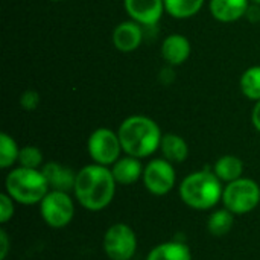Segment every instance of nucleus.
<instances>
[{"label":"nucleus","mask_w":260,"mask_h":260,"mask_svg":"<svg viewBox=\"0 0 260 260\" xmlns=\"http://www.w3.org/2000/svg\"><path fill=\"white\" fill-rule=\"evenodd\" d=\"M137 250V236L126 224L111 225L104 236V251L111 260H129Z\"/></svg>","instance_id":"obj_8"},{"label":"nucleus","mask_w":260,"mask_h":260,"mask_svg":"<svg viewBox=\"0 0 260 260\" xmlns=\"http://www.w3.org/2000/svg\"><path fill=\"white\" fill-rule=\"evenodd\" d=\"M250 0H210L212 15L222 23H232L242 18L250 9Z\"/></svg>","instance_id":"obj_13"},{"label":"nucleus","mask_w":260,"mask_h":260,"mask_svg":"<svg viewBox=\"0 0 260 260\" xmlns=\"http://www.w3.org/2000/svg\"><path fill=\"white\" fill-rule=\"evenodd\" d=\"M224 207L233 215H245L253 212L260 203L259 184L251 178H239L227 183L222 192Z\"/></svg>","instance_id":"obj_5"},{"label":"nucleus","mask_w":260,"mask_h":260,"mask_svg":"<svg viewBox=\"0 0 260 260\" xmlns=\"http://www.w3.org/2000/svg\"><path fill=\"white\" fill-rule=\"evenodd\" d=\"M87 148L91 160L102 166H113L120 158V152L123 151L119 134L108 128H98L93 131L88 137Z\"/></svg>","instance_id":"obj_7"},{"label":"nucleus","mask_w":260,"mask_h":260,"mask_svg":"<svg viewBox=\"0 0 260 260\" xmlns=\"http://www.w3.org/2000/svg\"><path fill=\"white\" fill-rule=\"evenodd\" d=\"M143 40V30L142 26L131 20L123 21L117 24V27L113 32V43L117 50L120 52H133L136 50Z\"/></svg>","instance_id":"obj_12"},{"label":"nucleus","mask_w":260,"mask_h":260,"mask_svg":"<svg viewBox=\"0 0 260 260\" xmlns=\"http://www.w3.org/2000/svg\"><path fill=\"white\" fill-rule=\"evenodd\" d=\"M5 187L6 193L15 203L24 206L40 204L50 190L41 169H29L23 166L12 169L6 175Z\"/></svg>","instance_id":"obj_4"},{"label":"nucleus","mask_w":260,"mask_h":260,"mask_svg":"<svg viewBox=\"0 0 260 260\" xmlns=\"http://www.w3.org/2000/svg\"><path fill=\"white\" fill-rule=\"evenodd\" d=\"M18 163L23 168L40 169V166L43 165V154L37 146H24L20 149Z\"/></svg>","instance_id":"obj_23"},{"label":"nucleus","mask_w":260,"mask_h":260,"mask_svg":"<svg viewBox=\"0 0 260 260\" xmlns=\"http://www.w3.org/2000/svg\"><path fill=\"white\" fill-rule=\"evenodd\" d=\"M9 251V239L5 230H0V259L5 260Z\"/></svg>","instance_id":"obj_26"},{"label":"nucleus","mask_w":260,"mask_h":260,"mask_svg":"<svg viewBox=\"0 0 260 260\" xmlns=\"http://www.w3.org/2000/svg\"><path fill=\"white\" fill-rule=\"evenodd\" d=\"M40 213L49 227L64 229L75 216V204L67 192L49 190V193L40 203Z\"/></svg>","instance_id":"obj_6"},{"label":"nucleus","mask_w":260,"mask_h":260,"mask_svg":"<svg viewBox=\"0 0 260 260\" xmlns=\"http://www.w3.org/2000/svg\"><path fill=\"white\" fill-rule=\"evenodd\" d=\"M213 172L218 175L221 181L232 183L235 180L242 178L244 174V163L236 155H224L216 160L213 166Z\"/></svg>","instance_id":"obj_18"},{"label":"nucleus","mask_w":260,"mask_h":260,"mask_svg":"<svg viewBox=\"0 0 260 260\" xmlns=\"http://www.w3.org/2000/svg\"><path fill=\"white\" fill-rule=\"evenodd\" d=\"M14 216V200L8 193L0 195V222L6 224Z\"/></svg>","instance_id":"obj_24"},{"label":"nucleus","mask_w":260,"mask_h":260,"mask_svg":"<svg viewBox=\"0 0 260 260\" xmlns=\"http://www.w3.org/2000/svg\"><path fill=\"white\" fill-rule=\"evenodd\" d=\"M253 3H256V5H260V0H251Z\"/></svg>","instance_id":"obj_28"},{"label":"nucleus","mask_w":260,"mask_h":260,"mask_svg":"<svg viewBox=\"0 0 260 260\" xmlns=\"http://www.w3.org/2000/svg\"><path fill=\"white\" fill-rule=\"evenodd\" d=\"M143 171L145 168L140 163V158L126 155L119 158L113 166H111V172L114 175V180L117 184H133L136 181H139L143 177Z\"/></svg>","instance_id":"obj_15"},{"label":"nucleus","mask_w":260,"mask_h":260,"mask_svg":"<svg viewBox=\"0 0 260 260\" xmlns=\"http://www.w3.org/2000/svg\"><path fill=\"white\" fill-rule=\"evenodd\" d=\"M41 172L44 174L50 190H59L69 193L75 189L76 174L70 168L56 161H50L41 168Z\"/></svg>","instance_id":"obj_11"},{"label":"nucleus","mask_w":260,"mask_h":260,"mask_svg":"<svg viewBox=\"0 0 260 260\" xmlns=\"http://www.w3.org/2000/svg\"><path fill=\"white\" fill-rule=\"evenodd\" d=\"M251 122H253L254 128L260 133V101L256 102V105L251 111Z\"/></svg>","instance_id":"obj_27"},{"label":"nucleus","mask_w":260,"mask_h":260,"mask_svg":"<svg viewBox=\"0 0 260 260\" xmlns=\"http://www.w3.org/2000/svg\"><path fill=\"white\" fill-rule=\"evenodd\" d=\"M123 5L131 20L146 26L155 24L166 9L165 0H123Z\"/></svg>","instance_id":"obj_10"},{"label":"nucleus","mask_w":260,"mask_h":260,"mask_svg":"<svg viewBox=\"0 0 260 260\" xmlns=\"http://www.w3.org/2000/svg\"><path fill=\"white\" fill-rule=\"evenodd\" d=\"M143 184L152 195L163 197L175 186V169L166 158H155L149 161L143 171Z\"/></svg>","instance_id":"obj_9"},{"label":"nucleus","mask_w":260,"mask_h":260,"mask_svg":"<svg viewBox=\"0 0 260 260\" xmlns=\"http://www.w3.org/2000/svg\"><path fill=\"white\" fill-rule=\"evenodd\" d=\"M119 139L126 155L143 158L152 155L161 143V131L158 125L146 116L126 117L119 126Z\"/></svg>","instance_id":"obj_2"},{"label":"nucleus","mask_w":260,"mask_h":260,"mask_svg":"<svg viewBox=\"0 0 260 260\" xmlns=\"http://www.w3.org/2000/svg\"><path fill=\"white\" fill-rule=\"evenodd\" d=\"M160 151L163 158L171 163H183L189 155V146L186 140L177 134H165L161 137Z\"/></svg>","instance_id":"obj_16"},{"label":"nucleus","mask_w":260,"mask_h":260,"mask_svg":"<svg viewBox=\"0 0 260 260\" xmlns=\"http://www.w3.org/2000/svg\"><path fill=\"white\" fill-rule=\"evenodd\" d=\"M18 154H20V149L15 140L6 133H2L0 134V168L2 169L11 168L15 161H18Z\"/></svg>","instance_id":"obj_22"},{"label":"nucleus","mask_w":260,"mask_h":260,"mask_svg":"<svg viewBox=\"0 0 260 260\" xmlns=\"http://www.w3.org/2000/svg\"><path fill=\"white\" fill-rule=\"evenodd\" d=\"M222 186L218 175L210 169L189 174L180 184L183 203L195 210H209L222 200Z\"/></svg>","instance_id":"obj_3"},{"label":"nucleus","mask_w":260,"mask_h":260,"mask_svg":"<svg viewBox=\"0 0 260 260\" xmlns=\"http://www.w3.org/2000/svg\"><path fill=\"white\" fill-rule=\"evenodd\" d=\"M233 222H235V215L229 209L224 207V209L215 210L209 216L207 230L212 236L222 238V236L230 233V230L233 229Z\"/></svg>","instance_id":"obj_19"},{"label":"nucleus","mask_w":260,"mask_h":260,"mask_svg":"<svg viewBox=\"0 0 260 260\" xmlns=\"http://www.w3.org/2000/svg\"><path fill=\"white\" fill-rule=\"evenodd\" d=\"M241 90L248 99L260 101V66L250 67L244 72L241 76Z\"/></svg>","instance_id":"obj_21"},{"label":"nucleus","mask_w":260,"mask_h":260,"mask_svg":"<svg viewBox=\"0 0 260 260\" xmlns=\"http://www.w3.org/2000/svg\"><path fill=\"white\" fill-rule=\"evenodd\" d=\"M116 180L108 169L102 165H88L76 174L75 198L87 210L99 212L104 210L114 198Z\"/></svg>","instance_id":"obj_1"},{"label":"nucleus","mask_w":260,"mask_h":260,"mask_svg":"<svg viewBox=\"0 0 260 260\" xmlns=\"http://www.w3.org/2000/svg\"><path fill=\"white\" fill-rule=\"evenodd\" d=\"M52 2H59V0H52Z\"/></svg>","instance_id":"obj_29"},{"label":"nucleus","mask_w":260,"mask_h":260,"mask_svg":"<svg viewBox=\"0 0 260 260\" xmlns=\"http://www.w3.org/2000/svg\"><path fill=\"white\" fill-rule=\"evenodd\" d=\"M146 260H192V253L186 244L172 241L154 247Z\"/></svg>","instance_id":"obj_17"},{"label":"nucleus","mask_w":260,"mask_h":260,"mask_svg":"<svg viewBox=\"0 0 260 260\" xmlns=\"http://www.w3.org/2000/svg\"><path fill=\"white\" fill-rule=\"evenodd\" d=\"M204 0H165L166 11L175 18H189L201 11Z\"/></svg>","instance_id":"obj_20"},{"label":"nucleus","mask_w":260,"mask_h":260,"mask_svg":"<svg viewBox=\"0 0 260 260\" xmlns=\"http://www.w3.org/2000/svg\"><path fill=\"white\" fill-rule=\"evenodd\" d=\"M190 55V43L181 34H172L161 43V56L171 66L183 64Z\"/></svg>","instance_id":"obj_14"},{"label":"nucleus","mask_w":260,"mask_h":260,"mask_svg":"<svg viewBox=\"0 0 260 260\" xmlns=\"http://www.w3.org/2000/svg\"><path fill=\"white\" fill-rule=\"evenodd\" d=\"M38 102H40V96L37 91H32V90H27L24 91L21 96H20V105L27 110V111H32L38 107Z\"/></svg>","instance_id":"obj_25"}]
</instances>
